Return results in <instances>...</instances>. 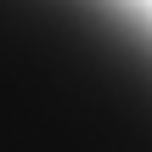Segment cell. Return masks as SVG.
<instances>
[{"mask_svg":"<svg viewBox=\"0 0 152 152\" xmlns=\"http://www.w3.org/2000/svg\"><path fill=\"white\" fill-rule=\"evenodd\" d=\"M0 152H152L147 0H0Z\"/></svg>","mask_w":152,"mask_h":152,"instance_id":"cell-1","label":"cell"}]
</instances>
